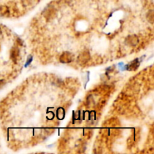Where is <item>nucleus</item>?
I'll return each instance as SVG.
<instances>
[{
    "mask_svg": "<svg viewBox=\"0 0 154 154\" xmlns=\"http://www.w3.org/2000/svg\"><path fill=\"white\" fill-rule=\"evenodd\" d=\"M89 59H90V54H89V51H85L80 54V55L78 56V62L80 65H84L89 62Z\"/></svg>",
    "mask_w": 154,
    "mask_h": 154,
    "instance_id": "1",
    "label": "nucleus"
},
{
    "mask_svg": "<svg viewBox=\"0 0 154 154\" xmlns=\"http://www.w3.org/2000/svg\"><path fill=\"white\" fill-rule=\"evenodd\" d=\"M74 59V55L72 53L66 51V52H64L62 55L60 56L59 57V61H60L62 63H70L72 62Z\"/></svg>",
    "mask_w": 154,
    "mask_h": 154,
    "instance_id": "2",
    "label": "nucleus"
},
{
    "mask_svg": "<svg viewBox=\"0 0 154 154\" xmlns=\"http://www.w3.org/2000/svg\"><path fill=\"white\" fill-rule=\"evenodd\" d=\"M138 41H139V40H138V36L136 35H131L126 37L125 40V43L129 46L135 47L138 44Z\"/></svg>",
    "mask_w": 154,
    "mask_h": 154,
    "instance_id": "3",
    "label": "nucleus"
},
{
    "mask_svg": "<svg viewBox=\"0 0 154 154\" xmlns=\"http://www.w3.org/2000/svg\"><path fill=\"white\" fill-rule=\"evenodd\" d=\"M140 62L138 59H135L133 61H132L130 63L125 65L123 68H125V70H128V71H135L138 68Z\"/></svg>",
    "mask_w": 154,
    "mask_h": 154,
    "instance_id": "4",
    "label": "nucleus"
},
{
    "mask_svg": "<svg viewBox=\"0 0 154 154\" xmlns=\"http://www.w3.org/2000/svg\"><path fill=\"white\" fill-rule=\"evenodd\" d=\"M11 59L13 62L16 63L17 60H18V57H19L20 55V51L18 48H13L11 51Z\"/></svg>",
    "mask_w": 154,
    "mask_h": 154,
    "instance_id": "5",
    "label": "nucleus"
},
{
    "mask_svg": "<svg viewBox=\"0 0 154 154\" xmlns=\"http://www.w3.org/2000/svg\"><path fill=\"white\" fill-rule=\"evenodd\" d=\"M10 15V9L7 5H0V17H8Z\"/></svg>",
    "mask_w": 154,
    "mask_h": 154,
    "instance_id": "6",
    "label": "nucleus"
},
{
    "mask_svg": "<svg viewBox=\"0 0 154 154\" xmlns=\"http://www.w3.org/2000/svg\"><path fill=\"white\" fill-rule=\"evenodd\" d=\"M147 21H149L150 23H153V20H154L153 10H150V11H148V13L147 14Z\"/></svg>",
    "mask_w": 154,
    "mask_h": 154,
    "instance_id": "7",
    "label": "nucleus"
},
{
    "mask_svg": "<svg viewBox=\"0 0 154 154\" xmlns=\"http://www.w3.org/2000/svg\"><path fill=\"white\" fill-rule=\"evenodd\" d=\"M32 59H33V58H32V56H31V55L29 56V57H28V59H27V60H26V62L25 67H27L28 65H30V63L32 62Z\"/></svg>",
    "mask_w": 154,
    "mask_h": 154,
    "instance_id": "8",
    "label": "nucleus"
},
{
    "mask_svg": "<svg viewBox=\"0 0 154 154\" xmlns=\"http://www.w3.org/2000/svg\"><path fill=\"white\" fill-rule=\"evenodd\" d=\"M17 41H18V43H19L20 45H23V41H22V40L21 39V38H18Z\"/></svg>",
    "mask_w": 154,
    "mask_h": 154,
    "instance_id": "9",
    "label": "nucleus"
}]
</instances>
